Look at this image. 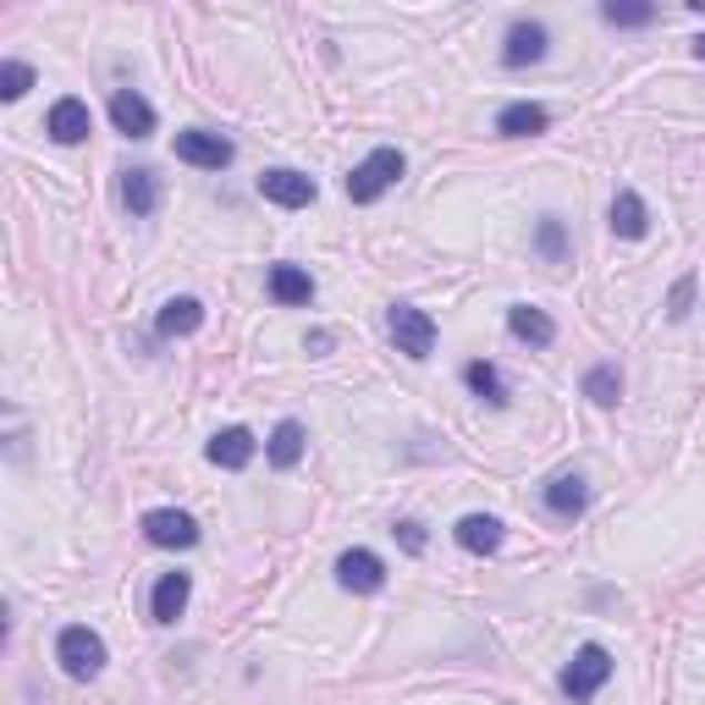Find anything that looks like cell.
Masks as SVG:
<instances>
[{"label": "cell", "mask_w": 705, "mask_h": 705, "mask_svg": "<svg viewBox=\"0 0 705 705\" xmlns=\"http://www.w3.org/2000/svg\"><path fill=\"white\" fill-rule=\"evenodd\" d=\"M397 177H403V154H397V149H375L370 160L353 165V177H348V199H353V204H375Z\"/></svg>", "instance_id": "6da1fadb"}, {"label": "cell", "mask_w": 705, "mask_h": 705, "mask_svg": "<svg viewBox=\"0 0 705 705\" xmlns=\"http://www.w3.org/2000/svg\"><path fill=\"white\" fill-rule=\"evenodd\" d=\"M56 656H61V667L72 673V678H100V667H105V639L94 634V628H83V623H72V628H61V639H56Z\"/></svg>", "instance_id": "7a4b0ae2"}, {"label": "cell", "mask_w": 705, "mask_h": 705, "mask_svg": "<svg viewBox=\"0 0 705 705\" xmlns=\"http://www.w3.org/2000/svg\"><path fill=\"white\" fill-rule=\"evenodd\" d=\"M392 342H397V353H409V359H430L435 353V320L414 309V303H397L392 309Z\"/></svg>", "instance_id": "3957f363"}, {"label": "cell", "mask_w": 705, "mask_h": 705, "mask_svg": "<svg viewBox=\"0 0 705 705\" xmlns=\"http://www.w3.org/2000/svg\"><path fill=\"white\" fill-rule=\"evenodd\" d=\"M612 678V656L601 651V645H584L573 662H567V673H563V689L573 695V701H590L601 684Z\"/></svg>", "instance_id": "277c9868"}, {"label": "cell", "mask_w": 705, "mask_h": 705, "mask_svg": "<svg viewBox=\"0 0 705 705\" xmlns=\"http://www.w3.org/2000/svg\"><path fill=\"white\" fill-rule=\"evenodd\" d=\"M177 160H188V165H204V171H221V165L232 160V143L221 139V133L188 128V133H177Z\"/></svg>", "instance_id": "5b68a950"}, {"label": "cell", "mask_w": 705, "mask_h": 705, "mask_svg": "<svg viewBox=\"0 0 705 705\" xmlns=\"http://www.w3.org/2000/svg\"><path fill=\"white\" fill-rule=\"evenodd\" d=\"M143 535L154 541V546H193L199 541V524L188 518V513H177V507H154V513H143Z\"/></svg>", "instance_id": "8992f818"}, {"label": "cell", "mask_w": 705, "mask_h": 705, "mask_svg": "<svg viewBox=\"0 0 705 705\" xmlns=\"http://www.w3.org/2000/svg\"><path fill=\"white\" fill-rule=\"evenodd\" d=\"M111 122H117V133H128V139H149L154 133V105L133 94V89H117L111 94Z\"/></svg>", "instance_id": "52a82bcc"}, {"label": "cell", "mask_w": 705, "mask_h": 705, "mask_svg": "<svg viewBox=\"0 0 705 705\" xmlns=\"http://www.w3.org/2000/svg\"><path fill=\"white\" fill-rule=\"evenodd\" d=\"M260 193H265L271 204H282V210L314 204V182H309L303 171H265V177H260Z\"/></svg>", "instance_id": "ba28073f"}, {"label": "cell", "mask_w": 705, "mask_h": 705, "mask_svg": "<svg viewBox=\"0 0 705 705\" xmlns=\"http://www.w3.org/2000/svg\"><path fill=\"white\" fill-rule=\"evenodd\" d=\"M336 578H342V590L370 595V590H381V584H386V567H381L375 552H342V557H336Z\"/></svg>", "instance_id": "9c48e42d"}, {"label": "cell", "mask_w": 705, "mask_h": 705, "mask_svg": "<svg viewBox=\"0 0 705 705\" xmlns=\"http://www.w3.org/2000/svg\"><path fill=\"white\" fill-rule=\"evenodd\" d=\"M89 128H94V122H89V105H83V100H56V105H50L44 133H50L56 143H83L89 139Z\"/></svg>", "instance_id": "30bf717a"}, {"label": "cell", "mask_w": 705, "mask_h": 705, "mask_svg": "<svg viewBox=\"0 0 705 705\" xmlns=\"http://www.w3.org/2000/svg\"><path fill=\"white\" fill-rule=\"evenodd\" d=\"M546 56V28L541 22H513L507 28V44H502V61L507 67H530Z\"/></svg>", "instance_id": "8fae6325"}, {"label": "cell", "mask_w": 705, "mask_h": 705, "mask_svg": "<svg viewBox=\"0 0 705 705\" xmlns=\"http://www.w3.org/2000/svg\"><path fill=\"white\" fill-rule=\"evenodd\" d=\"M457 546L474 552V557H491V552L502 546V524H496L491 513H469V518L457 524Z\"/></svg>", "instance_id": "7c38bea8"}, {"label": "cell", "mask_w": 705, "mask_h": 705, "mask_svg": "<svg viewBox=\"0 0 705 705\" xmlns=\"http://www.w3.org/2000/svg\"><path fill=\"white\" fill-rule=\"evenodd\" d=\"M546 105H530V100H518V105H507L502 117H496V133H507V139H535V133H546Z\"/></svg>", "instance_id": "4fadbf2b"}, {"label": "cell", "mask_w": 705, "mask_h": 705, "mask_svg": "<svg viewBox=\"0 0 705 705\" xmlns=\"http://www.w3.org/2000/svg\"><path fill=\"white\" fill-rule=\"evenodd\" d=\"M249 457H254V435L243 424H232L210 441V463H221V469H249Z\"/></svg>", "instance_id": "5bb4252c"}, {"label": "cell", "mask_w": 705, "mask_h": 705, "mask_svg": "<svg viewBox=\"0 0 705 705\" xmlns=\"http://www.w3.org/2000/svg\"><path fill=\"white\" fill-rule=\"evenodd\" d=\"M122 204L133 210V215H154V204H160V182H154V171H122Z\"/></svg>", "instance_id": "9a60e30c"}, {"label": "cell", "mask_w": 705, "mask_h": 705, "mask_svg": "<svg viewBox=\"0 0 705 705\" xmlns=\"http://www.w3.org/2000/svg\"><path fill=\"white\" fill-rule=\"evenodd\" d=\"M645 226H651L645 199H639L634 188H623V193L612 199V232H617V238H645Z\"/></svg>", "instance_id": "2e32d148"}, {"label": "cell", "mask_w": 705, "mask_h": 705, "mask_svg": "<svg viewBox=\"0 0 705 705\" xmlns=\"http://www.w3.org/2000/svg\"><path fill=\"white\" fill-rule=\"evenodd\" d=\"M160 336H188V331H199L204 325V303L199 298H171L165 309H160Z\"/></svg>", "instance_id": "e0dca14e"}, {"label": "cell", "mask_w": 705, "mask_h": 705, "mask_svg": "<svg viewBox=\"0 0 705 705\" xmlns=\"http://www.w3.org/2000/svg\"><path fill=\"white\" fill-rule=\"evenodd\" d=\"M507 325H513V336H518V342H530V348H552V336H557V325H552L541 309H530V303L507 309Z\"/></svg>", "instance_id": "ac0fdd59"}, {"label": "cell", "mask_w": 705, "mask_h": 705, "mask_svg": "<svg viewBox=\"0 0 705 705\" xmlns=\"http://www.w3.org/2000/svg\"><path fill=\"white\" fill-rule=\"evenodd\" d=\"M188 573H165L160 584H154V623H177L182 617V606H188Z\"/></svg>", "instance_id": "d6986e66"}, {"label": "cell", "mask_w": 705, "mask_h": 705, "mask_svg": "<svg viewBox=\"0 0 705 705\" xmlns=\"http://www.w3.org/2000/svg\"><path fill=\"white\" fill-rule=\"evenodd\" d=\"M584 502H590V491H584V480H578V474H557V480L546 485V507H552V513H563V518H578V513H584Z\"/></svg>", "instance_id": "ffe728a7"}, {"label": "cell", "mask_w": 705, "mask_h": 705, "mask_svg": "<svg viewBox=\"0 0 705 705\" xmlns=\"http://www.w3.org/2000/svg\"><path fill=\"white\" fill-rule=\"evenodd\" d=\"M463 381H469V392H474V397H485L491 409H502V403H507V386H502V370H496V364L474 359V364L463 370Z\"/></svg>", "instance_id": "44dd1931"}, {"label": "cell", "mask_w": 705, "mask_h": 705, "mask_svg": "<svg viewBox=\"0 0 705 705\" xmlns=\"http://www.w3.org/2000/svg\"><path fill=\"white\" fill-rule=\"evenodd\" d=\"M271 298H276V303H309V298H314L309 271H298V265H276V271H271Z\"/></svg>", "instance_id": "7402d4cb"}, {"label": "cell", "mask_w": 705, "mask_h": 705, "mask_svg": "<svg viewBox=\"0 0 705 705\" xmlns=\"http://www.w3.org/2000/svg\"><path fill=\"white\" fill-rule=\"evenodd\" d=\"M584 397L601 403V409H612V403L623 397V375H617V364H595V370L584 375Z\"/></svg>", "instance_id": "603a6c76"}, {"label": "cell", "mask_w": 705, "mask_h": 705, "mask_svg": "<svg viewBox=\"0 0 705 705\" xmlns=\"http://www.w3.org/2000/svg\"><path fill=\"white\" fill-rule=\"evenodd\" d=\"M298 457H303V424L282 420L271 430V463H276V469H292Z\"/></svg>", "instance_id": "cb8c5ba5"}, {"label": "cell", "mask_w": 705, "mask_h": 705, "mask_svg": "<svg viewBox=\"0 0 705 705\" xmlns=\"http://www.w3.org/2000/svg\"><path fill=\"white\" fill-rule=\"evenodd\" d=\"M601 17H606L612 28H645V22L656 17V6H645V0H606Z\"/></svg>", "instance_id": "d4e9b609"}, {"label": "cell", "mask_w": 705, "mask_h": 705, "mask_svg": "<svg viewBox=\"0 0 705 705\" xmlns=\"http://www.w3.org/2000/svg\"><path fill=\"white\" fill-rule=\"evenodd\" d=\"M28 89H33V67L6 61V67H0V100H22Z\"/></svg>", "instance_id": "484cf974"}, {"label": "cell", "mask_w": 705, "mask_h": 705, "mask_svg": "<svg viewBox=\"0 0 705 705\" xmlns=\"http://www.w3.org/2000/svg\"><path fill=\"white\" fill-rule=\"evenodd\" d=\"M541 254H546V260H563V221H557V215L541 221Z\"/></svg>", "instance_id": "4316f807"}, {"label": "cell", "mask_w": 705, "mask_h": 705, "mask_svg": "<svg viewBox=\"0 0 705 705\" xmlns=\"http://www.w3.org/2000/svg\"><path fill=\"white\" fill-rule=\"evenodd\" d=\"M689 303H695V276H684V282L673 286V298H667V314H673V320H684V314H689Z\"/></svg>", "instance_id": "83f0119b"}, {"label": "cell", "mask_w": 705, "mask_h": 705, "mask_svg": "<svg viewBox=\"0 0 705 705\" xmlns=\"http://www.w3.org/2000/svg\"><path fill=\"white\" fill-rule=\"evenodd\" d=\"M392 535L403 541V552H424V530H420V524H397Z\"/></svg>", "instance_id": "f1b7e54d"}, {"label": "cell", "mask_w": 705, "mask_h": 705, "mask_svg": "<svg viewBox=\"0 0 705 705\" xmlns=\"http://www.w3.org/2000/svg\"><path fill=\"white\" fill-rule=\"evenodd\" d=\"M695 56H701V61H705V33H701V39H695Z\"/></svg>", "instance_id": "f546056e"}]
</instances>
